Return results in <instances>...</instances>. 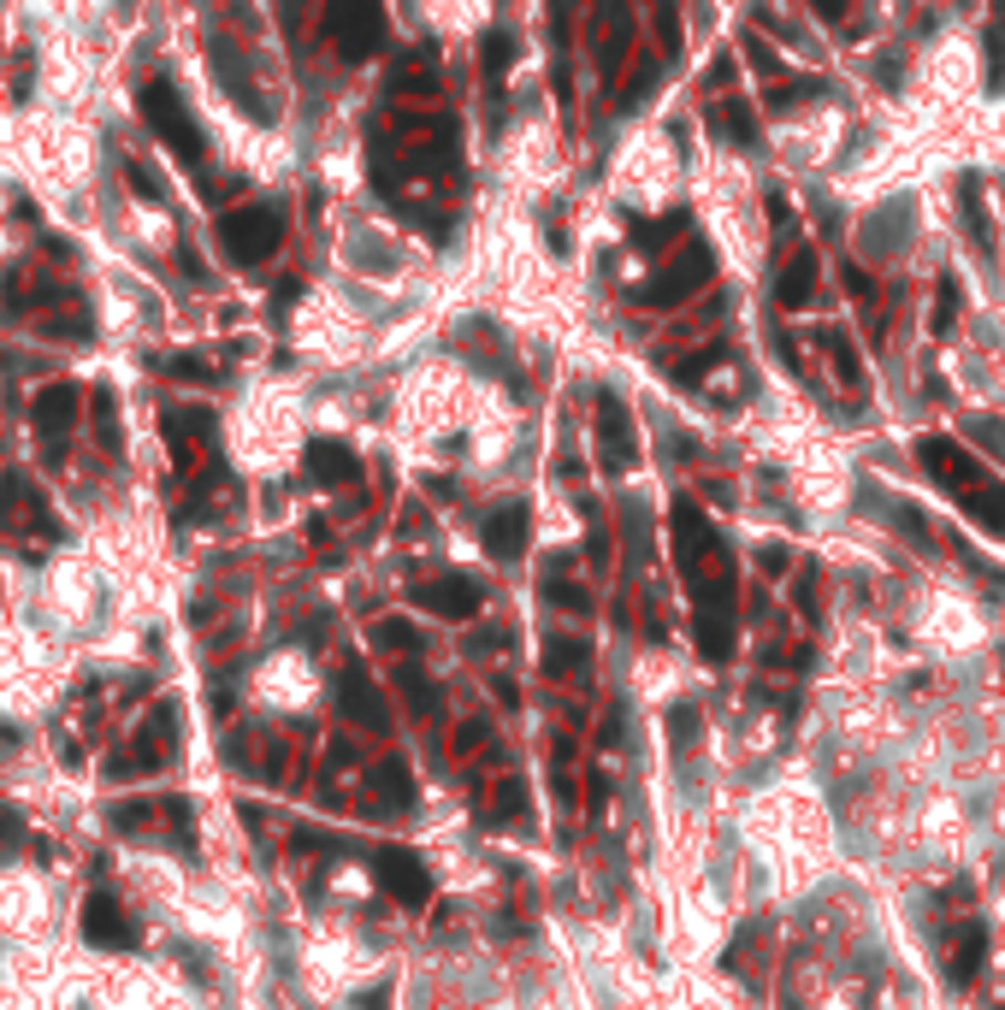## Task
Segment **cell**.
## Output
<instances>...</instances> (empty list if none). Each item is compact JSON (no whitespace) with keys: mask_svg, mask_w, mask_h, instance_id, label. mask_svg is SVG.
<instances>
[{"mask_svg":"<svg viewBox=\"0 0 1005 1010\" xmlns=\"http://www.w3.org/2000/svg\"><path fill=\"white\" fill-rule=\"evenodd\" d=\"M674 550L698 586V650L710 662H727L734 656V568H727L715 526L698 515V503H674Z\"/></svg>","mask_w":1005,"mask_h":1010,"instance_id":"obj_1","label":"cell"},{"mask_svg":"<svg viewBox=\"0 0 1005 1010\" xmlns=\"http://www.w3.org/2000/svg\"><path fill=\"white\" fill-rule=\"evenodd\" d=\"M60 916V893L36 863H0V934L30 946L54 928Z\"/></svg>","mask_w":1005,"mask_h":1010,"instance_id":"obj_2","label":"cell"},{"mask_svg":"<svg viewBox=\"0 0 1005 1010\" xmlns=\"http://www.w3.org/2000/svg\"><path fill=\"white\" fill-rule=\"evenodd\" d=\"M83 1004L90 1010H160V987L155 975L130 957H83Z\"/></svg>","mask_w":1005,"mask_h":1010,"instance_id":"obj_3","label":"cell"},{"mask_svg":"<svg viewBox=\"0 0 1005 1010\" xmlns=\"http://www.w3.org/2000/svg\"><path fill=\"white\" fill-rule=\"evenodd\" d=\"M326 42L337 60H367L385 42V7L379 0H326Z\"/></svg>","mask_w":1005,"mask_h":1010,"instance_id":"obj_4","label":"cell"},{"mask_svg":"<svg viewBox=\"0 0 1005 1010\" xmlns=\"http://www.w3.org/2000/svg\"><path fill=\"white\" fill-rule=\"evenodd\" d=\"M279 243H284V219L272 208H243V213L219 219V249H226L237 266H261Z\"/></svg>","mask_w":1005,"mask_h":1010,"instance_id":"obj_5","label":"cell"},{"mask_svg":"<svg viewBox=\"0 0 1005 1010\" xmlns=\"http://www.w3.org/2000/svg\"><path fill=\"white\" fill-rule=\"evenodd\" d=\"M917 455H923V467H929L934 478H941V485H946L952 496H959V503H964V496H976V491L987 485L982 461L970 455L964 443H952V438H923V443H917Z\"/></svg>","mask_w":1005,"mask_h":1010,"instance_id":"obj_6","label":"cell"},{"mask_svg":"<svg viewBox=\"0 0 1005 1010\" xmlns=\"http://www.w3.org/2000/svg\"><path fill=\"white\" fill-rule=\"evenodd\" d=\"M143 113H148V125L184 154V160H201V130H196V118L184 113V101H178L172 83H148V90H143Z\"/></svg>","mask_w":1005,"mask_h":1010,"instance_id":"obj_7","label":"cell"},{"mask_svg":"<svg viewBox=\"0 0 1005 1010\" xmlns=\"http://www.w3.org/2000/svg\"><path fill=\"white\" fill-rule=\"evenodd\" d=\"M704 284H710V249H704V243H692V249L680 254V261H674L669 272H662V278H657L651 290H645V302H651V307H680L687 296H698Z\"/></svg>","mask_w":1005,"mask_h":1010,"instance_id":"obj_8","label":"cell"},{"mask_svg":"<svg viewBox=\"0 0 1005 1010\" xmlns=\"http://www.w3.org/2000/svg\"><path fill=\"white\" fill-rule=\"evenodd\" d=\"M415 603L426 614H444V621H468V614H480V586L462 574L450 579H426V586H415Z\"/></svg>","mask_w":1005,"mask_h":1010,"instance_id":"obj_9","label":"cell"},{"mask_svg":"<svg viewBox=\"0 0 1005 1010\" xmlns=\"http://www.w3.org/2000/svg\"><path fill=\"white\" fill-rule=\"evenodd\" d=\"M592 42H598L604 77H616L621 60H627V48H634V19H627L621 0H598V24H592Z\"/></svg>","mask_w":1005,"mask_h":1010,"instance_id":"obj_10","label":"cell"},{"mask_svg":"<svg viewBox=\"0 0 1005 1010\" xmlns=\"http://www.w3.org/2000/svg\"><path fill=\"white\" fill-rule=\"evenodd\" d=\"M526 526H533L526 503H498V508H491V515L480 520V538H485V550L498 556V561H515V556L526 550Z\"/></svg>","mask_w":1005,"mask_h":1010,"instance_id":"obj_11","label":"cell"},{"mask_svg":"<svg viewBox=\"0 0 1005 1010\" xmlns=\"http://www.w3.org/2000/svg\"><path fill=\"white\" fill-rule=\"evenodd\" d=\"M598 455H604L609 473L634 467V420H627V408L616 397L598 402Z\"/></svg>","mask_w":1005,"mask_h":1010,"instance_id":"obj_12","label":"cell"},{"mask_svg":"<svg viewBox=\"0 0 1005 1010\" xmlns=\"http://www.w3.org/2000/svg\"><path fill=\"white\" fill-rule=\"evenodd\" d=\"M379 881H385V893H397L402 904H426V898H432V875L420 869L415 851H385V858H379Z\"/></svg>","mask_w":1005,"mask_h":1010,"instance_id":"obj_13","label":"cell"},{"mask_svg":"<svg viewBox=\"0 0 1005 1010\" xmlns=\"http://www.w3.org/2000/svg\"><path fill=\"white\" fill-rule=\"evenodd\" d=\"M982 964H987V922H964L959 946H952V964H946L952 987H970L982 975Z\"/></svg>","mask_w":1005,"mask_h":1010,"instance_id":"obj_14","label":"cell"},{"mask_svg":"<svg viewBox=\"0 0 1005 1010\" xmlns=\"http://www.w3.org/2000/svg\"><path fill=\"white\" fill-rule=\"evenodd\" d=\"M337 709H344V715H355V722H362V727H373V733H385V722H390V715H385V697L373 692L362 674H349L344 686H337Z\"/></svg>","mask_w":1005,"mask_h":1010,"instance_id":"obj_15","label":"cell"},{"mask_svg":"<svg viewBox=\"0 0 1005 1010\" xmlns=\"http://www.w3.org/2000/svg\"><path fill=\"white\" fill-rule=\"evenodd\" d=\"M816 272H823V266H816V254H810V249H798V254H793V266L781 272L775 302H781V307H793V314H798V307H810V296H816Z\"/></svg>","mask_w":1005,"mask_h":1010,"instance_id":"obj_16","label":"cell"},{"mask_svg":"<svg viewBox=\"0 0 1005 1010\" xmlns=\"http://www.w3.org/2000/svg\"><path fill=\"white\" fill-rule=\"evenodd\" d=\"M710 130L722 136V143H734V148L757 143V118H752L745 101H715V107H710Z\"/></svg>","mask_w":1005,"mask_h":1010,"instance_id":"obj_17","label":"cell"},{"mask_svg":"<svg viewBox=\"0 0 1005 1010\" xmlns=\"http://www.w3.org/2000/svg\"><path fill=\"white\" fill-rule=\"evenodd\" d=\"M586 662H592L586 639H574V632H551V644H544V674L562 680V674H574V667H586Z\"/></svg>","mask_w":1005,"mask_h":1010,"instance_id":"obj_18","label":"cell"},{"mask_svg":"<svg viewBox=\"0 0 1005 1010\" xmlns=\"http://www.w3.org/2000/svg\"><path fill=\"white\" fill-rule=\"evenodd\" d=\"M544 597H551V603H562V609H574V614H586L592 609V597L580 591V579H568V561H551V568H544Z\"/></svg>","mask_w":1005,"mask_h":1010,"instance_id":"obj_19","label":"cell"},{"mask_svg":"<svg viewBox=\"0 0 1005 1010\" xmlns=\"http://www.w3.org/2000/svg\"><path fill=\"white\" fill-rule=\"evenodd\" d=\"M509 65H515V36H509V30H491V36H485V77H491V90L509 77Z\"/></svg>","mask_w":1005,"mask_h":1010,"instance_id":"obj_20","label":"cell"},{"mask_svg":"<svg viewBox=\"0 0 1005 1010\" xmlns=\"http://www.w3.org/2000/svg\"><path fill=\"white\" fill-rule=\"evenodd\" d=\"M669 739H674L680 757H692V750H698V709L692 704H674L669 709Z\"/></svg>","mask_w":1005,"mask_h":1010,"instance_id":"obj_21","label":"cell"},{"mask_svg":"<svg viewBox=\"0 0 1005 1010\" xmlns=\"http://www.w3.org/2000/svg\"><path fill=\"white\" fill-rule=\"evenodd\" d=\"M314 473L320 478H355V455L337 443H314Z\"/></svg>","mask_w":1005,"mask_h":1010,"instance_id":"obj_22","label":"cell"},{"mask_svg":"<svg viewBox=\"0 0 1005 1010\" xmlns=\"http://www.w3.org/2000/svg\"><path fill=\"white\" fill-rule=\"evenodd\" d=\"M379 798H390L397 810H408V803H415V786H408V768H402V762L379 768Z\"/></svg>","mask_w":1005,"mask_h":1010,"instance_id":"obj_23","label":"cell"},{"mask_svg":"<svg viewBox=\"0 0 1005 1010\" xmlns=\"http://www.w3.org/2000/svg\"><path fill=\"white\" fill-rule=\"evenodd\" d=\"M952 319H959V284L941 278V290H934V319H929V325L946 337V332H952Z\"/></svg>","mask_w":1005,"mask_h":1010,"instance_id":"obj_24","label":"cell"},{"mask_svg":"<svg viewBox=\"0 0 1005 1010\" xmlns=\"http://www.w3.org/2000/svg\"><path fill=\"white\" fill-rule=\"evenodd\" d=\"M823 349L834 355V372H840V385H858V361H851V344H846V337H840V332H828V337H823Z\"/></svg>","mask_w":1005,"mask_h":1010,"instance_id":"obj_25","label":"cell"},{"mask_svg":"<svg viewBox=\"0 0 1005 1010\" xmlns=\"http://www.w3.org/2000/svg\"><path fill=\"white\" fill-rule=\"evenodd\" d=\"M373 639L390 644V650H408V644H415V632H408V621H379V627H373Z\"/></svg>","mask_w":1005,"mask_h":1010,"instance_id":"obj_26","label":"cell"},{"mask_svg":"<svg viewBox=\"0 0 1005 1010\" xmlns=\"http://www.w3.org/2000/svg\"><path fill=\"white\" fill-rule=\"evenodd\" d=\"M456 745H462V750H485V745H491L485 722H462V733H456Z\"/></svg>","mask_w":1005,"mask_h":1010,"instance_id":"obj_27","label":"cell"},{"mask_svg":"<svg viewBox=\"0 0 1005 1010\" xmlns=\"http://www.w3.org/2000/svg\"><path fill=\"white\" fill-rule=\"evenodd\" d=\"M970 438H982L987 450H1005V425H994V420H970Z\"/></svg>","mask_w":1005,"mask_h":1010,"instance_id":"obj_28","label":"cell"},{"mask_svg":"<svg viewBox=\"0 0 1005 1010\" xmlns=\"http://www.w3.org/2000/svg\"><path fill=\"white\" fill-rule=\"evenodd\" d=\"M816 12H823V19H846V0H810Z\"/></svg>","mask_w":1005,"mask_h":1010,"instance_id":"obj_29","label":"cell"}]
</instances>
